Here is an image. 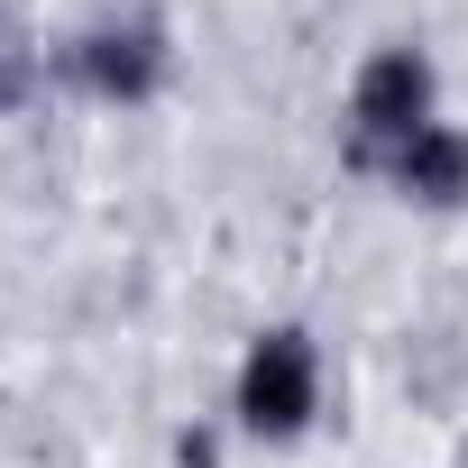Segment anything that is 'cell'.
Wrapping results in <instances>:
<instances>
[{
    "label": "cell",
    "instance_id": "obj_1",
    "mask_svg": "<svg viewBox=\"0 0 468 468\" xmlns=\"http://www.w3.org/2000/svg\"><path fill=\"white\" fill-rule=\"evenodd\" d=\"M431 129V65L413 47H377L358 65V92H349V138L367 165H395L413 138Z\"/></svg>",
    "mask_w": 468,
    "mask_h": 468
},
{
    "label": "cell",
    "instance_id": "obj_2",
    "mask_svg": "<svg viewBox=\"0 0 468 468\" xmlns=\"http://www.w3.org/2000/svg\"><path fill=\"white\" fill-rule=\"evenodd\" d=\"M313 404H322V358H313V340H303V331H267V340L249 349V367H239V422H249L258 441H294V431L313 422Z\"/></svg>",
    "mask_w": 468,
    "mask_h": 468
},
{
    "label": "cell",
    "instance_id": "obj_3",
    "mask_svg": "<svg viewBox=\"0 0 468 468\" xmlns=\"http://www.w3.org/2000/svg\"><path fill=\"white\" fill-rule=\"evenodd\" d=\"M74 74L101 92V101H147L165 83V28L156 19H129V28H92L74 47Z\"/></svg>",
    "mask_w": 468,
    "mask_h": 468
},
{
    "label": "cell",
    "instance_id": "obj_4",
    "mask_svg": "<svg viewBox=\"0 0 468 468\" xmlns=\"http://www.w3.org/2000/svg\"><path fill=\"white\" fill-rule=\"evenodd\" d=\"M386 175H395L413 202H468V138H459L450 120H431V129H422Z\"/></svg>",
    "mask_w": 468,
    "mask_h": 468
}]
</instances>
